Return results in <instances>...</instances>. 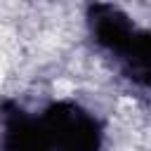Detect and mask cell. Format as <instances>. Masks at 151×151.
Wrapping results in <instances>:
<instances>
[{"label":"cell","instance_id":"6da1fadb","mask_svg":"<svg viewBox=\"0 0 151 151\" xmlns=\"http://www.w3.org/2000/svg\"><path fill=\"white\" fill-rule=\"evenodd\" d=\"M40 120L52 151H101L104 123L76 99H52L42 106Z\"/></svg>","mask_w":151,"mask_h":151},{"label":"cell","instance_id":"7a4b0ae2","mask_svg":"<svg viewBox=\"0 0 151 151\" xmlns=\"http://www.w3.org/2000/svg\"><path fill=\"white\" fill-rule=\"evenodd\" d=\"M85 28L92 45L106 57L116 59L139 26L123 7L113 2H90L85 7Z\"/></svg>","mask_w":151,"mask_h":151},{"label":"cell","instance_id":"3957f363","mask_svg":"<svg viewBox=\"0 0 151 151\" xmlns=\"http://www.w3.org/2000/svg\"><path fill=\"white\" fill-rule=\"evenodd\" d=\"M0 151H52L40 113L17 99H0Z\"/></svg>","mask_w":151,"mask_h":151},{"label":"cell","instance_id":"277c9868","mask_svg":"<svg viewBox=\"0 0 151 151\" xmlns=\"http://www.w3.org/2000/svg\"><path fill=\"white\" fill-rule=\"evenodd\" d=\"M123 80L134 87L151 90V28H137L125 50L113 59Z\"/></svg>","mask_w":151,"mask_h":151}]
</instances>
